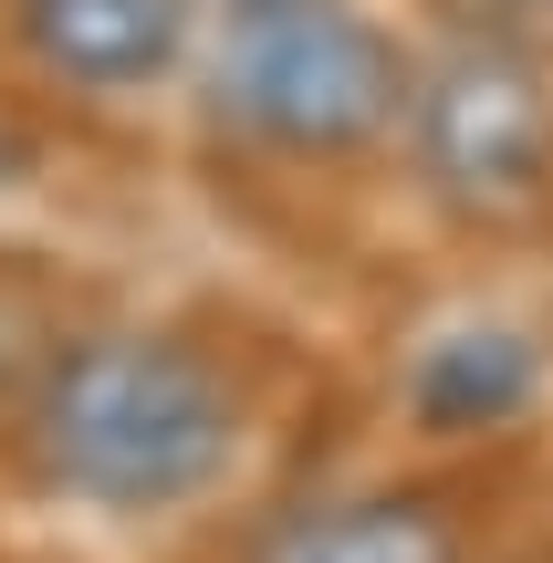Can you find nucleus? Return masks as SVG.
I'll list each match as a JSON object with an SVG mask.
<instances>
[{
  "label": "nucleus",
  "mask_w": 553,
  "mask_h": 563,
  "mask_svg": "<svg viewBox=\"0 0 553 563\" xmlns=\"http://www.w3.org/2000/svg\"><path fill=\"white\" fill-rule=\"evenodd\" d=\"M21 42L84 95H136L188 53V0H21Z\"/></svg>",
  "instance_id": "4"
},
{
  "label": "nucleus",
  "mask_w": 553,
  "mask_h": 563,
  "mask_svg": "<svg viewBox=\"0 0 553 563\" xmlns=\"http://www.w3.org/2000/svg\"><path fill=\"white\" fill-rule=\"evenodd\" d=\"M408 157L439 209L501 230L553 199V74L501 32H460L439 63H418Z\"/></svg>",
  "instance_id": "3"
},
{
  "label": "nucleus",
  "mask_w": 553,
  "mask_h": 563,
  "mask_svg": "<svg viewBox=\"0 0 553 563\" xmlns=\"http://www.w3.org/2000/svg\"><path fill=\"white\" fill-rule=\"evenodd\" d=\"M209 11H220V21H230V11H283V0H209Z\"/></svg>",
  "instance_id": "7"
},
{
  "label": "nucleus",
  "mask_w": 553,
  "mask_h": 563,
  "mask_svg": "<svg viewBox=\"0 0 553 563\" xmlns=\"http://www.w3.org/2000/svg\"><path fill=\"white\" fill-rule=\"evenodd\" d=\"M408 95H418L408 42L345 0L230 11L220 53H209V115L283 157H355L408 125Z\"/></svg>",
  "instance_id": "2"
},
{
  "label": "nucleus",
  "mask_w": 553,
  "mask_h": 563,
  "mask_svg": "<svg viewBox=\"0 0 553 563\" xmlns=\"http://www.w3.org/2000/svg\"><path fill=\"white\" fill-rule=\"evenodd\" d=\"M533 386H543V365L512 323H460V334H429L408 355L397 397H408L418 439H491V428H512L533 407Z\"/></svg>",
  "instance_id": "6"
},
{
  "label": "nucleus",
  "mask_w": 553,
  "mask_h": 563,
  "mask_svg": "<svg viewBox=\"0 0 553 563\" xmlns=\"http://www.w3.org/2000/svg\"><path fill=\"white\" fill-rule=\"evenodd\" d=\"M32 460L95 511H178L241 460V386L167 334H84L32 397Z\"/></svg>",
  "instance_id": "1"
},
{
  "label": "nucleus",
  "mask_w": 553,
  "mask_h": 563,
  "mask_svg": "<svg viewBox=\"0 0 553 563\" xmlns=\"http://www.w3.org/2000/svg\"><path fill=\"white\" fill-rule=\"evenodd\" d=\"M251 563H460V511L439 490H345L283 511Z\"/></svg>",
  "instance_id": "5"
}]
</instances>
